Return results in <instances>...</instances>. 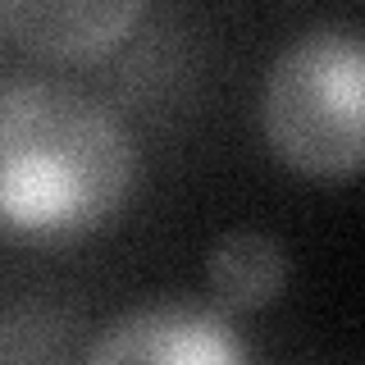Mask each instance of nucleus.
<instances>
[{"mask_svg": "<svg viewBox=\"0 0 365 365\" xmlns=\"http://www.w3.org/2000/svg\"><path fill=\"white\" fill-rule=\"evenodd\" d=\"M133 187L119 114L64 83H0V228L73 237L106 224Z\"/></svg>", "mask_w": 365, "mask_h": 365, "instance_id": "1", "label": "nucleus"}, {"mask_svg": "<svg viewBox=\"0 0 365 365\" xmlns=\"http://www.w3.org/2000/svg\"><path fill=\"white\" fill-rule=\"evenodd\" d=\"M365 51L351 19H329L283 46L265 78V133L288 165L319 178L361 165Z\"/></svg>", "mask_w": 365, "mask_h": 365, "instance_id": "2", "label": "nucleus"}, {"mask_svg": "<svg viewBox=\"0 0 365 365\" xmlns=\"http://www.w3.org/2000/svg\"><path fill=\"white\" fill-rule=\"evenodd\" d=\"M87 365H247V347L220 311L151 302L114 319L91 342Z\"/></svg>", "mask_w": 365, "mask_h": 365, "instance_id": "3", "label": "nucleus"}, {"mask_svg": "<svg viewBox=\"0 0 365 365\" xmlns=\"http://www.w3.org/2000/svg\"><path fill=\"white\" fill-rule=\"evenodd\" d=\"M5 23L14 37L46 55H96L128 32L142 14L133 0H9Z\"/></svg>", "mask_w": 365, "mask_h": 365, "instance_id": "4", "label": "nucleus"}, {"mask_svg": "<svg viewBox=\"0 0 365 365\" xmlns=\"http://www.w3.org/2000/svg\"><path fill=\"white\" fill-rule=\"evenodd\" d=\"M205 274H210V288L228 311H251V306H265L283 288L288 256H283L279 237L260 233V228H233L210 247Z\"/></svg>", "mask_w": 365, "mask_h": 365, "instance_id": "5", "label": "nucleus"}]
</instances>
